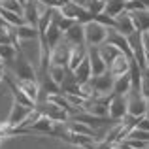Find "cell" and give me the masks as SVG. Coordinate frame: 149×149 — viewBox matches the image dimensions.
<instances>
[{
  "mask_svg": "<svg viewBox=\"0 0 149 149\" xmlns=\"http://www.w3.org/2000/svg\"><path fill=\"white\" fill-rule=\"evenodd\" d=\"M8 68V66H6ZM10 70L11 74H13L15 79H32V81H38V68L32 64V62H29L25 57H23L21 51H17V55H15V58L10 62Z\"/></svg>",
  "mask_w": 149,
  "mask_h": 149,
  "instance_id": "cell-1",
  "label": "cell"
},
{
  "mask_svg": "<svg viewBox=\"0 0 149 149\" xmlns=\"http://www.w3.org/2000/svg\"><path fill=\"white\" fill-rule=\"evenodd\" d=\"M83 30H85V45L87 47H98L108 38V29L104 25H100L98 21H95V19L85 23Z\"/></svg>",
  "mask_w": 149,
  "mask_h": 149,
  "instance_id": "cell-2",
  "label": "cell"
},
{
  "mask_svg": "<svg viewBox=\"0 0 149 149\" xmlns=\"http://www.w3.org/2000/svg\"><path fill=\"white\" fill-rule=\"evenodd\" d=\"M34 108H36L44 117L51 119L53 123H66V121L70 119L68 111H64L62 108H58L57 104H53V102H49V100H45V98L44 100H38Z\"/></svg>",
  "mask_w": 149,
  "mask_h": 149,
  "instance_id": "cell-3",
  "label": "cell"
},
{
  "mask_svg": "<svg viewBox=\"0 0 149 149\" xmlns=\"http://www.w3.org/2000/svg\"><path fill=\"white\" fill-rule=\"evenodd\" d=\"M58 11H61L64 17L72 19V21H76V23H81V25H85V23H89L93 19V15L85 10L83 4H76V2H68V4H64V6H61Z\"/></svg>",
  "mask_w": 149,
  "mask_h": 149,
  "instance_id": "cell-4",
  "label": "cell"
},
{
  "mask_svg": "<svg viewBox=\"0 0 149 149\" xmlns=\"http://www.w3.org/2000/svg\"><path fill=\"white\" fill-rule=\"evenodd\" d=\"M55 130V123L47 117L40 115L32 125H29L26 128H21V130H15L13 134H44V136H53Z\"/></svg>",
  "mask_w": 149,
  "mask_h": 149,
  "instance_id": "cell-5",
  "label": "cell"
},
{
  "mask_svg": "<svg viewBox=\"0 0 149 149\" xmlns=\"http://www.w3.org/2000/svg\"><path fill=\"white\" fill-rule=\"evenodd\" d=\"M113 79H115V77L109 72H104V74H100V76H93L89 83H91L93 91H95V96H109L111 95Z\"/></svg>",
  "mask_w": 149,
  "mask_h": 149,
  "instance_id": "cell-6",
  "label": "cell"
},
{
  "mask_svg": "<svg viewBox=\"0 0 149 149\" xmlns=\"http://www.w3.org/2000/svg\"><path fill=\"white\" fill-rule=\"evenodd\" d=\"M147 106L149 102L143 98L140 93L130 91L127 95V113L128 115H134V117H143L147 111Z\"/></svg>",
  "mask_w": 149,
  "mask_h": 149,
  "instance_id": "cell-7",
  "label": "cell"
},
{
  "mask_svg": "<svg viewBox=\"0 0 149 149\" xmlns=\"http://www.w3.org/2000/svg\"><path fill=\"white\" fill-rule=\"evenodd\" d=\"M127 115V96L123 95H111L108 104V117L109 121H121Z\"/></svg>",
  "mask_w": 149,
  "mask_h": 149,
  "instance_id": "cell-8",
  "label": "cell"
},
{
  "mask_svg": "<svg viewBox=\"0 0 149 149\" xmlns=\"http://www.w3.org/2000/svg\"><path fill=\"white\" fill-rule=\"evenodd\" d=\"M44 10H45V6L40 4L38 0H29L23 6V19H25V23L26 25H32V26H38V19H40Z\"/></svg>",
  "mask_w": 149,
  "mask_h": 149,
  "instance_id": "cell-9",
  "label": "cell"
},
{
  "mask_svg": "<svg viewBox=\"0 0 149 149\" xmlns=\"http://www.w3.org/2000/svg\"><path fill=\"white\" fill-rule=\"evenodd\" d=\"M62 40L70 45V47H76V45H85V30L81 23H74L64 34H62Z\"/></svg>",
  "mask_w": 149,
  "mask_h": 149,
  "instance_id": "cell-10",
  "label": "cell"
},
{
  "mask_svg": "<svg viewBox=\"0 0 149 149\" xmlns=\"http://www.w3.org/2000/svg\"><path fill=\"white\" fill-rule=\"evenodd\" d=\"M68 55H70V45L64 40H61V44H57L49 53V64H57V66H66L68 62Z\"/></svg>",
  "mask_w": 149,
  "mask_h": 149,
  "instance_id": "cell-11",
  "label": "cell"
},
{
  "mask_svg": "<svg viewBox=\"0 0 149 149\" xmlns=\"http://www.w3.org/2000/svg\"><path fill=\"white\" fill-rule=\"evenodd\" d=\"M130 61H132V58H128L127 55L121 53L119 57H115V58H113V61L108 64V72L111 74L113 77H119V76H123V74H128Z\"/></svg>",
  "mask_w": 149,
  "mask_h": 149,
  "instance_id": "cell-12",
  "label": "cell"
},
{
  "mask_svg": "<svg viewBox=\"0 0 149 149\" xmlns=\"http://www.w3.org/2000/svg\"><path fill=\"white\" fill-rule=\"evenodd\" d=\"M11 32L17 38V42H32V40H38V38H40L36 26L26 25V23H23V25H19V26H13Z\"/></svg>",
  "mask_w": 149,
  "mask_h": 149,
  "instance_id": "cell-13",
  "label": "cell"
},
{
  "mask_svg": "<svg viewBox=\"0 0 149 149\" xmlns=\"http://www.w3.org/2000/svg\"><path fill=\"white\" fill-rule=\"evenodd\" d=\"M87 58H89V64H91L93 76H100V74L108 72V66L102 61V57L98 53V47H87Z\"/></svg>",
  "mask_w": 149,
  "mask_h": 149,
  "instance_id": "cell-14",
  "label": "cell"
},
{
  "mask_svg": "<svg viewBox=\"0 0 149 149\" xmlns=\"http://www.w3.org/2000/svg\"><path fill=\"white\" fill-rule=\"evenodd\" d=\"M15 81H17L19 89H21V91L30 98V102L36 106V102L40 100V93H42L40 91V83H38V81H32V79H15Z\"/></svg>",
  "mask_w": 149,
  "mask_h": 149,
  "instance_id": "cell-15",
  "label": "cell"
},
{
  "mask_svg": "<svg viewBox=\"0 0 149 149\" xmlns=\"http://www.w3.org/2000/svg\"><path fill=\"white\" fill-rule=\"evenodd\" d=\"M115 30H117V32H121L123 36H128V34L136 32L134 25H132V17H130V13H128L127 10L115 17Z\"/></svg>",
  "mask_w": 149,
  "mask_h": 149,
  "instance_id": "cell-16",
  "label": "cell"
},
{
  "mask_svg": "<svg viewBox=\"0 0 149 149\" xmlns=\"http://www.w3.org/2000/svg\"><path fill=\"white\" fill-rule=\"evenodd\" d=\"M132 17V25H134L136 32H147L149 30V10H138V11H128Z\"/></svg>",
  "mask_w": 149,
  "mask_h": 149,
  "instance_id": "cell-17",
  "label": "cell"
},
{
  "mask_svg": "<svg viewBox=\"0 0 149 149\" xmlns=\"http://www.w3.org/2000/svg\"><path fill=\"white\" fill-rule=\"evenodd\" d=\"M61 40H62V32L57 29V25L51 21V23H49V26L45 29L44 36H40V42L47 44V47H49V49H53L57 44H61Z\"/></svg>",
  "mask_w": 149,
  "mask_h": 149,
  "instance_id": "cell-18",
  "label": "cell"
},
{
  "mask_svg": "<svg viewBox=\"0 0 149 149\" xmlns=\"http://www.w3.org/2000/svg\"><path fill=\"white\" fill-rule=\"evenodd\" d=\"M72 74H74V77H76L77 83H87V81H91L93 72H91V64H89V58L85 57L83 61H81L79 64H77L76 68L72 70Z\"/></svg>",
  "mask_w": 149,
  "mask_h": 149,
  "instance_id": "cell-19",
  "label": "cell"
},
{
  "mask_svg": "<svg viewBox=\"0 0 149 149\" xmlns=\"http://www.w3.org/2000/svg\"><path fill=\"white\" fill-rule=\"evenodd\" d=\"M87 57V45H76V47H70V55H68V62H66V68L72 72L77 64H79L83 58Z\"/></svg>",
  "mask_w": 149,
  "mask_h": 149,
  "instance_id": "cell-20",
  "label": "cell"
},
{
  "mask_svg": "<svg viewBox=\"0 0 149 149\" xmlns=\"http://www.w3.org/2000/svg\"><path fill=\"white\" fill-rule=\"evenodd\" d=\"M130 91H132V83H130V76H128V74H123V76H119V77L113 79L111 95H123V96H127Z\"/></svg>",
  "mask_w": 149,
  "mask_h": 149,
  "instance_id": "cell-21",
  "label": "cell"
},
{
  "mask_svg": "<svg viewBox=\"0 0 149 149\" xmlns=\"http://www.w3.org/2000/svg\"><path fill=\"white\" fill-rule=\"evenodd\" d=\"M98 53H100L102 61L106 62V66H108V64H109V62H111L115 57H119L121 51L117 49L115 45H111V44H108V42H104L102 45H98Z\"/></svg>",
  "mask_w": 149,
  "mask_h": 149,
  "instance_id": "cell-22",
  "label": "cell"
},
{
  "mask_svg": "<svg viewBox=\"0 0 149 149\" xmlns=\"http://www.w3.org/2000/svg\"><path fill=\"white\" fill-rule=\"evenodd\" d=\"M0 15H2V21L6 23V26H10V29L19 26V25H23V23H25V19H23L21 13H15V11L4 10V8H0Z\"/></svg>",
  "mask_w": 149,
  "mask_h": 149,
  "instance_id": "cell-23",
  "label": "cell"
},
{
  "mask_svg": "<svg viewBox=\"0 0 149 149\" xmlns=\"http://www.w3.org/2000/svg\"><path fill=\"white\" fill-rule=\"evenodd\" d=\"M125 11V0H106L104 6V13L111 15V17H117L119 13Z\"/></svg>",
  "mask_w": 149,
  "mask_h": 149,
  "instance_id": "cell-24",
  "label": "cell"
},
{
  "mask_svg": "<svg viewBox=\"0 0 149 149\" xmlns=\"http://www.w3.org/2000/svg\"><path fill=\"white\" fill-rule=\"evenodd\" d=\"M66 74H68V68H66V66L49 64V68H47V76L55 81V83H58V85L62 83V79L66 77Z\"/></svg>",
  "mask_w": 149,
  "mask_h": 149,
  "instance_id": "cell-25",
  "label": "cell"
},
{
  "mask_svg": "<svg viewBox=\"0 0 149 149\" xmlns=\"http://www.w3.org/2000/svg\"><path fill=\"white\" fill-rule=\"evenodd\" d=\"M17 51L19 49L15 47L13 44H0V58H2L4 64H10V62L15 58Z\"/></svg>",
  "mask_w": 149,
  "mask_h": 149,
  "instance_id": "cell-26",
  "label": "cell"
},
{
  "mask_svg": "<svg viewBox=\"0 0 149 149\" xmlns=\"http://www.w3.org/2000/svg\"><path fill=\"white\" fill-rule=\"evenodd\" d=\"M83 6H85V10H87L89 13L93 15V19H95L96 15L104 13V6H106V2H104V0H85Z\"/></svg>",
  "mask_w": 149,
  "mask_h": 149,
  "instance_id": "cell-27",
  "label": "cell"
},
{
  "mask_svg": "<svg viewBox=\"0 0 149 149\" xmlns=\"http://www.w3.org/2000/svg\"><path fill=\"white\" fill-rule=\"evenodd\" d=\"M0 8H4V10H10V11H15V13H21V15H23V6L17 2V0H0Z\"/></svg>",
  "mask_w": 149,
  "mask_h": 149,
  "instance_id": "cell-28",
  "label": "cell"
},
{
  "mask_svg": "<svg viewBox=\"0 0 149 149\" xmlns=\"http://www.w3.org/2000/svg\"><path fill=\"white\" fill-rule=\"evenodd\" d=\"M127 138H134V140H142V142L149 143V130H143V128H132L127 134Z\"/></svg>",
  "mask_w": 149,
  "mask_h": 149,
  "instance_id": "cell-29",
  "label": "cell"
},
{
  "mask_svg": "<svg viewBox=\"0 0 149 149\" xmlns=\"http://www.w3.org/2000/svg\"><path fill=\"white\" fill-rule=\"evenodd\" d=\"M95 21H98L100 25H104L106 29H115V17L111 15H106V13H100L95 17Z\"/></svg>",
  "mask_w": 149,
  "mask_h": 149,
  "instance_id": "cell-30",
  "label": "cell"
},
{
  "mask_svg": "<svg viewBox=\"0 0 149 149\" xmlns=\"http://www.w3.org/2000/svg\"><path fill=\"white\" fill-rule=\"evenodd\" d=\"M123 142L127 143V146L134 147V149H147V146H149L147 142H142V140H134V138H125Z\"/></svg>",
  "mask_w": 149,
  "mask_h": 149,
  "instance_id": "cell-31",
  "label": "cell"
},
{
  "mask_svg": "<svg viewBox=\"0 0 149 149\" xmlns=\"http://www.w3.org/2000/svg\"><path fill=\"white\" fill-rule=\"evenodd\" d=\"M140 95L146 100H149V79H146L143 76H142V83H140Z\"/></svg>",
  "mask_w": 149,
  "mask_h": 149,
  "instance_id": "cell-32",
  "label": "cell"
},
{
  "mask_svg": "<svg viewBox=\"0 0 149 149\" xmlns=\"http://www.w3.org/2000/svg\"><path fill=\"white\" fill-rule=\"evenodd\" d=\"M140 36H142V45H143V51H146V53H149V32H142Z\"/></svg>",
  "mask_w": 149,
  "mask_h": 149,
  "instance_id": "cell-33",
  "label": "cell"
},
{
  "mask_svg": "<svg viewBox=\"0 0 149 149\" xmlns=\"http://www.w3.org/2000/svg\"><path fill=\"white\" fill-rule=\"evenodd\" d=\"M134 128H143V130H149V121L146 119V117H140L138 125H136Z\"/></svg>",
  "mask_w": 149,
  "mask_h": 149,
  "instance_id": "cell-34",
  "label": "cell"
},
{
  "mask_svg": "<svg viewBox=\"0 0 149 149\" xmlns=\"http://www.w3.org/2000/svg\"><path fill=\"white\" fill-rule=\"evenodd\" d=\"M4 76H6V64H0V83L4 81Z\"/></svg>",
  "mask_w": 149,
  "mask_h": 149,
  "instance_id": "cell-35",
  "label": "cell"
},
{
  "mask_svg": "<svg viewBox=\"0 0 149 149\" xmlns=\"http://www.w3.org/2000/svg\"><path fill=\"white\" fill-rule=\"evenodd\" d=\"M70 0H55V8H61V6H64V4H68Z\"/></svg>",
  "mask_w": 149,
  "mask_h": 149,
  "instance_id": "cell-36",
  "label": "cell"
},
{
  "mask_svg": "<svg viewBox=\"0 0 149 149\" xmlns=\"http://www.w3.org/2000/svg\"><path fill=\"white\" fill-rule=\"evenodd\" d=\"M70 2H76V4H83L85 0H70Z\"/></svg>",
  "mask_w": 149,
  "mask_h": 149,
  "instance_id": "cell-37",
  "label": "cell"
},
{
  "mask_svg": "<svg viewBox=\"0 0 149 149\" xmlns=\"http://www.w3.org/2000/svg\"><path fill=\"white\" fill-rule=\"evenodd\" d=\"M17 2H19V4H21V6H25V4H26V2H29V0H17Z\"/></svg>",
  "mask_w": 149,
  "mask_h": 149,
  "instance_id": "cell-38",
  "label": "cell"
},
{
  "mask_svg": "<svg viewBox=\"0 0 149 149\" xmlns=\"http://www.w3.org/2000/svg\"><path fill=\"white\" fill-rule=\"evenodd\" d=\"M143 117H146V119L149 121V106H147V111H146V115H143Z\"/></svg>",
  "mask_w": 149,
  "mask_h": 149,
  "instance_id": "cell-39",
  "label": "cell"
},
{
  "mask_svg": "<svg viewBox=\"0 0 149 149\" xmlns=\"http://www.w3.org/2000/svg\"><path fill=\"white\" fill-rule=\"evenodd\" d=\"M74 149H85V147H74Z\"/></svg>",
  "mask_w": 149,
  "mask_h": 149,
  "instance_id": "cell-40",
  "label": "cell"
},
{
  "mask_svg": "<svg viewBox=\"0 0 149 149\" xmlns=\"http://www.w3.org/2000/svg\"><path fill=\"white\" fill-rule=\"evenodd\" d=\"M0 64H4V62H2V58H0Z\"/></svg>",
  "mask_w": 149,
  "mask_h": 149,
  "instance_id": "cell-41",
  "label": "cell"
},
{
  "mask_svg": "<svg viewBox=\"0 0 149 149\" xmlns=\"http://www.w3.org/2000/svg\"><path fill=\"white\" fill-rule=\"evenodd\" d=\"M2 29H4V26H0V30H2Z\"/></svg>",
  "mask_w": 149,
  "mask_h": 149,
  "instance_id": "cell-42",
  "label": "cell"
},
{
  "mask_svg": "<svg viewBox=\"0 0 149 149\" xmlns=\"http://www.w3.org/2000/svg\"><path fill=\"white\" fill-rule=\"evenodd\" d=\"M147 32H149V30H147Z\"/></svg>",
  "mask_w": 149,
  "mask_h": 149,
  "instance_id": "cell-43",
  "label": "cell"
},
{
  "mask_svg": "<svg viewBox=\"0 0 149 149\" xmlns=\"http://www.w3.org/2000/svg\"><path fill=\"white\" fill-rule=\"evenodd\" d=\"M104 2H106V0H104Z\"/></svg>",
  "mask_w": 149,
  "mask_h": 149,
  "instance_id": "cell-44",
  "label": "cell"
},
{
  "mask_svg": "<svg viewBox=\"0 0 149 149\" xmlns=\"http://www.w3.org/2000/svg\"><path fill=\"white\" fill-rule=\"evenodd\" d=\"M147 102H149V100H147Z\"/></svg>",
  "mask_w": 149,
  "mask_h": 149,
  "instance_id": "cell-45",
  "label": "cell"
}]
</instances>
